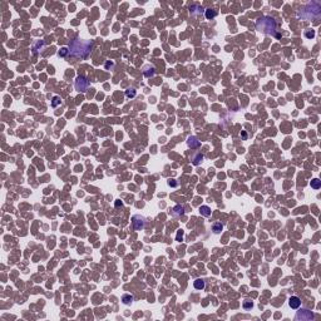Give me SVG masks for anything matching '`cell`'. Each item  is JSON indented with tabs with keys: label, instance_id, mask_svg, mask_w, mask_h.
<instances>
[{
	"label": "cell",
	"instance_id": "9c48e42d",
	"mask_svg": "<svg viewBox=\"0 0 321 321\" xmlns=\"http://www.w3.org/2000/svg\"><path fill=\"white\" fill-rule=\"evenodd\" d=\"M187 144H188V147H191V148H197V147H200V141H198L195 136H191V137H188V139H187Z\"/></svg>",
	"mask_w": 321,
	"mask_h": 321
},
{
	"label": "cell",
	"instance_id": "603a6c76",
	"mask_svg": "<svg viewBox=\"0 0 321 321\" xmlns=\"http://www.w3.org/2000/svg\"><path fill=\"white\" fill-rule=\"evenodd\" d=\"M305 36L309 38V39H312L315 36V30L314 29H306L305 30Z\"/></svg>",
	"mask_w": 321,
	"mask_h": 321
},
{
	"label": "cell",
	"instance_id": "5bb4252c",
	"mask_svg": "<svg viewBox=\"0 0 321 321\" xmlns=\"http://www.w3.org/2000/svg\"><path fill=\"white\" fill-rule=\"evenodd\" d=\"M36 46L39 48V51H43V49H44V41L43 40H39V41H36V43H34V45H33V53H34V54L38 53Z\"/></svg>",
	"mask_w": 321,
	"mask_h": 321
},
{
	"label": "cell",
	"instance_id": "7a4b0ae2",
	"mask_svg": "<svg viewBox=\"0 0 321 321\" xmlns=\"http://www.w3.org/2000/svg\"><path fill=\"white\" fill-rule=\"evenodd\" d=\"M321 15V4L319 1H311L306 4L297 11V18L302 20H311V19H317Z\"/></svg>",
	"mask_w": 321,
	"mask_h": 321
},
{
	"label": "cell",
	"instance_id": "7402d4cb",
	"mask_svg": "<svg viewBox=\"0 0 321 321\" xmlns=\"http://www.w3.org/2000/svg\"><path fill=\"white\" fill-rule=\"evenodd\" d=\"M59 104H60V97H58V96L53 97V101H51V107H53V108H56Z\"/></svg>",
	"mask_w": 321,
	"mask_h": 321
},
{
	"label": "cell",
	"instance_id": "e0dca14e",
	"mask_svg": "<svg viewBox=\"0 0 321 321\" xmlns=\"http://www.w3.org/2000/svg\"><path fill=\"white\" fill-rule=\"evenodd\" d=\"M222 230H223V226L221 223H215L213 226H212V231H213V233H216V235L221 233L222 232Z\"/></svg>",
	"mask_w": 321,
	"mask_h": 321
},
{
	"label": "cell",
	"instance_id": "8992f818",
	"mask_svg": "<svg viewBox=\"0 0 321 321\" xmlns=\"http://www.w3.org/2000/svg\"><path fill=\"white\" fill-rule=\"evenodd\" d=\"M146 225V218L141 215H136L132 217V227H133L134 231H141L144 228Z\"/></svg>",
	"mask_w": 321,
	"mask_h": 321
},
{
	"label": "cell",
	"instance_id": "52a82bcc",
	"mask_svg": "<svg viewBox=\"0 0 321 321\" xmlns=\"http://www.w3.org/2000/svg\"><path fill=\"white\" fill-rule=\"evenodd\" d=\"M289 306H290L291 309H294V310L299 309L300 306H301V300L297 296H291L290 299H289Z\"/></svg>",
	"mask_w": 321,
	"mask_h": 321
},
{
	"label": "cell",
	"instance_id": "d4e9b609",
	"mask_svg": "<svg viewBox=\"0 0 321 321\" xmlns=\"http://www.w3.org/2000/svg\"><path fill=\"white\" fill-rule=\"evenodd\" d=\"M119 206H122V202H121L119 200H117V202H116V207H119Z\"/></svg>",
	"mask_w": 321,
	"mask_h": 321
},
{
	"label": "cell",
	"instance_id": "4fadbf2b",
	"mask_svg": "<svg viewBox=\"0 0 321 321\" xmlns=\"http://www.w3.org/2000/svg\"><path fill=\"white\" fill-rule=\"evenodd\" d=\"M193 286H195L196 290H203L205 289V281L202 278H197V280L193 281Z\"/></svg>",
	"mask_w": 321,
	"mask_h": 321
},
{
	"label": "cell",
	"instance_id": "44dd1931",
	"mask_svg": "<svg viewBox=\"0 0 321 321\" xmlns=\"http://www.w3.org/2000/svg\"><path fill=\"white\" fill-rule=\"evenodd\" d=\"M58 55H59V56H67V55H69V49L67 48V46H64V48H60V50L58 51Z\"/></svg>",
	"mask_w": 321,
	"mask_h": 321
},
{
	"label": "cell",
	"instance_id": "6da1fadb",
	"mask_svg": "<svg viewBox=\"0 0 321 321\" xmlns=\"http://www.w3.org/2000/svg\"><path fill=\"white\" fill-rule=\"evenodd\" d=\"M93 43L91 40H83V39H74L70 41L68 46L69 49V55L75 56V58H87L89 53L92 51Z\"/></svg>",
	"mask_w": 321,
	"mask_h": 321
},
{
	"label": "cell",
	"instance_id": "3957f363",
	"mask_svg": "<svg viewBox=\"0 0 321 321\" xmlns=\"http://www.w3.org/2000/svg\"><path fill=\"white\" fill-rule=\"evenodd\" d=\"M256 28L258 31L263 33V34H267V35H275V36H280L277 34V24H276V20L271 16H261L260 19H257L256 21Z\"/></svg>",
	"mask_w": 321,
	"mask_h": 321
},
{
	"label": "cell",
	"instance_id": "d6986e66",
	"mask_svg": "<svg viewBox=\"0 0 321 321\" xmlns=\"http://www.w3.org/2000/svg\"><path fill=\"white\" fill-rule=\"evenodd\" d=\"M242 306H243L245 310H251V309L253 307V302H252L251 300H243Z\"/></svg>",
	"mask_w": 321,
	"mask_h": 321
},
{
	"label": "cell",
	"instance_id": "cb8c5ba5",
	"mask_svg": "<svg viewBox=\"0 0 321 321\" xmlns=\"http://www.w3.org/2000/svg\"><path fill=\"white\" fill-rule=\"evenodd\" d=\"M202 159H203V156L202 154H197L195 158H193V164H200V162H202Z\"/></svg>",
	"mask_w": 321,
	"mask_h": 321
},
{
	"label": "cell",
	"instance_id": "ac0fdd59",
	"mask_svg": "<svg viewBox=\"0 0 321 321\" xmlns=\"http://www.w3.org/2000/svg\"><path fill=\"white\" fill-rule=\"evenodd\" d=\"M311 188H314V190H319V188L321 187V181L319 178H315V179H312V181H311Z\"/></svg>",
	"mask_w": 321,
	"mask_h": 321
},
{
	"label": "cell",
	"instance_id": "277c9868",
	"mask_svg": "<svg viewBox=\"0 0 321 321\" xmlns=\"http://www.w3.org/2000/svg\"><path fill=\"white\" fill-rule=\"evenodd\" d=\"M74 87H75V91L79 92V93H86L87 89L89 87V82L87 80V78L84 77H77L75 78V83H74Z\"/></svg>",
	"mask_w": 321,
	"mask_h": 321
},
{
	"label": "cell",
	"instance_id": "ba28073f",
	"mask_svg": "<svg viewBox=\"0 0 321 321\" xmlns=\"http://www.w3.org/2000/svg\"><path fill=\"white\" fill-rule=\"evenodd\" d=\"M190 11H191V15H200V14L203 13V8L198 4H193V5L190 6Z\"/></svg>",
	"mask_w": 321,
	"mask_h": 321
},
{
	"label": "cell",
	"instance_id": "5b68a950",
	"mask_svg": "<svg viewBox=\"0 0 321 321\" xmlns=\"http://www.w3.org/2000/svg\"><path fill=\"white\" fill-rule=\"evenodd\" d=\"M315 319V315L314 312H311L310 310H306V309H301L300 311H297V314L295 316V320H301V321H310V320H314Z\"/></svg>",
	"mask_w": 321,
	"mask_h": 321
},
{
	"label": "cell",
	"instance_id": "8fae6325",
	"mask_svg": "<svg viewBox=\"0 0 321 321\" xmlns=\"http://www.w3.org/2000/svg\"><path fill=\"white\" fill-rule=\"evenodd\" d=\"M183 213H185V208H183L182 206L177 205V206H174V207H173V210H172V215H173L174 217L183 216Z\"/></svg>",
	"mask_w": 321,
	"mask_h": 321
},
{
	"label": "cell",
	"instance_id": "7c38bea8",
	"mask_svg": "<svg viewBox=\"0 0 321 321\" xmlns=\"http://www.w3.org/2000/svg\"><path fill=\"white\" fill-rule=\"evenodd\" d=\"M205 16H206V19L207 20H212V19L213 18H216L217 16V10H215V9H206L205 10Z\"/></svg>",
	"mask_w": 321,
	"mask_h": 321
},
{
	"label": "cell",
	"instance_id": "ffe728a7",
	"mask_svg": "<svg viewBox=\"0 0 321 321\" xmlns=\"http://www.w3.org/2000/svg\"><path fill=\"white\" fill-rule=\"evenodd\" d=\"M136 94H137V92H136L134 88H128V89L126 91V97H127V98H134Z\"/></svg>",
	"mask_w": 321,
	"mask_h": 321
},
{
	"label": "cell",
	"instance_id": "2e32d148",
	"mask_svg": "<svg viewBox=\"0 0 321 321\" xmlns=\"http://www.w3.org/2000/svg\"><path fill=\"white\" fill-rule=\"evenodd\" d=\"M133 296L132 295H129V294H126V295H123L122 296V301H123V304H126V305H129V304H132L133 302Z\"/></svg>",
	"mask_w": 321,
	"mask_h": 321
},
{
	"label": "cell",
	"instance_id": "30bf717a",
	"mask_svg": "<svg viewBox=\"0 0 321 321\" xmlns=\"http://www.w3.org/2000/svg\"><path fill=\"white\" fill-rule=\"evenodd\" d=\"M154 73H156V69H154V67H152V65H146V67L143 68V74L147 78L153 77Z\"/></svg>",
	"mask_w": 321,
	"mask_h": 321
},
{
	"label": "cell",
	"instance_id": "9a60e30c",
	"mask_svg": "<svg viewBox=\"0 0 321 321\" xmlns=\"http://www.w3.org/2000/svg\"><path fill=\"white\" fill-rule=\"evenodd\" d=\"M200 213L205 217H210L211 216V208L208 206H201L200 207Z\"/></svg>",
	"mask_w": 321,
	"mask_h": 321
}]
</instances>
